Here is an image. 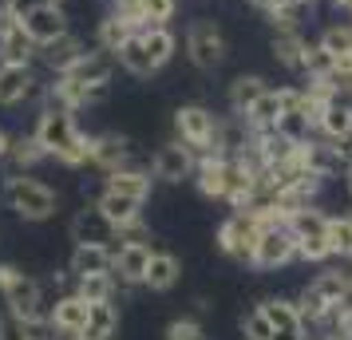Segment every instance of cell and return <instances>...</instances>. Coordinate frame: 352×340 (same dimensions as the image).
I'll return each instance as SVG.
<instances>
[{
    "label": "cell",
    "instance_id": "cell-16",
    "mask_svg": "<svg viewBox=\"0 0 352 340\" xmlns=\"http://www.w3.org/2000/svg\"><path fill=\"white\" fill-rule=\"evenodd\" d=\"M151 186H155V174H151V170H143V166H135V162H127V166H115V170H107V174H103V190L139 198V202H146V198H151Z\"/></svg>",
    "mask_w": 352,
    "mask_h": 340
},
{
    "label": "cell",
    "instance_id": "cell-45",
    "mask_svg": "<svg viewBox=\"0 0 352 340\" xmlns=\"http://www.w3.org/2000/svg\"><path fill=\"white\" fill-rule=\"evenodd\" d=\"M8 143H12V135H8V131H0V162H4V155H8Z\"/></svg>",
    "mask_w": 352,
    "mask_h": 340
},
{
    "label": "cell",
    "instance_id": "cell-31",
    "mask_svg": "<svg viewBox=\"0 0 352 340\" xmlns=\"http://www.w3.org/2000/svg\"><path fill=\"white\" fill-rule=\"evenodd\" d=\"M289 229H293L297 242H305V238H329V214L317 210V206H301V210L289 214Z\"/></svg>",
    "mask_w": 352,
    "mask_h": 340
},
{
    "label": "cell",
    "instance_id": "cell-34",
    "mask_svg": "<svg viewBox=\"0 0 352 340\" xmlns=\"http://www.w3.org/2000/svg\"><path fill=\"white\" fill-rule=\"evenodd\" d=\"M76 293H80L87 305H99V301H111L115 293H119V285H115L111 273H91V277H80L76 281Z\"/></svg>",
    "mask_w": 352,
    "mask_h": 340
},
{
    "label": "cell",
    "instance_id": "cell-24",
    "mask_svg": "<svg viewBox=\"0 0 352 340\" xmlns=\"http://www.w3.org/2000/svg\"><path fill=\"white\" fill-rule=\"evenodd\" d=\"M44 159H48V150L40 146V139H36V135H12L8 155H4V162L12 166V174H32Z\"/></svg>",
    "mask_w": 352,
    "mask_h": 340
},
{
    "label": "cell",
    "instance_id": "cell-14",
    "mask_svg": "<svg viewBox=\"0 0 352 340\" xmlns=\"http://www.w3.org/2000/svg\"><path fill=\"white\" fill-rule=\"evenodd\" d=\"M72 242L76 245H115L119 242V226L103 218V210H96V202L72 218Z\"/></svg>",
    "mask_w": 352,
    "mask_h": 340
},
{
    "label": "cell",
    "instance_id": "cell-51",
    "mask_svg": "<svg viewBox=\"0 0 352 340\" xmlns=\"http://www.w3.org/2000/svg\"><path fill=\"white\" fill-rule=\"evenodd\" d=\"M67 340H80V337H67Z\"/></svg>",
    "mask_w": 352,
    "mask_h": 340
},
{
    "label": "cell",
    "instance_id": "cell-4",
    "mask_svg": "<svg viewBox=\"0 0 352 340\" xmlns=\"http://www.w3.org/2000/svg\"><path fill=\"white\" fill-rule=\"evenodd\" d=\"M0 293H4V305L8 313H16V317H44V289H40V281L32 273H24L16 265H0Z\"/></svg>",
    "mask_w": 352,
    "mask_h": 340
},
{
    "label": "cell",
    "instance_id": "cell-18",
    "mask_svg": "<svg viewBox=\"0 0 352 340\" xmlns=\"http://www.w3.org/2000/svg\"><path fill=\"white\" fill-rule=\"evenodd\" d=\"M87 313H91V305L83 301L80 293H64L60 301H56V308L48 313V321L56 332H64V337H80L83 324H87Z\"/></svg>",
    "mask_w": 352,
    "mask_h": 340
},
{
    "label": "cell",
    "instance_id": "cell-27",
    "mask_svg": "<svg viewBox=\"0 0 352 340\" xmlns=\"http://www.w3.org/2000/svg\"><path fill=\"white\" fill-rule=\"evenodd\" d=\"M36 60H40V44L24 32V24L0 36V64H36Z\"/></svg>",
    "mask_w": 352,
    "mask_h": 340
},
{
    "label": "cell",
    "instance_id": "cell-19",
    "mask_svg": "<svg viewBox=\"0 0 352 340\" xmlns=\"http://www.w3.org/2000/svg\"><path fill=\"white\" fill-rule=\"evenodd\" d=\"M352 131V95H336L317 111V135L320 139H344Z\"/></svg>",
    "mask_w": 352,
    "mask_h": 340
},
{
    "label": "cell",
    "instance_id": "cell-12",
    "mask_svg": "<svg viewBox=\"0 0 352 340\" xmlns=\"http://www.w3.org/2000/svg\"><path fill=\"white\" fill-rule=\"evenodd\" d=\"M230 174H234V159H222V155H198L194 186H198V194H202V198L226 202V190H230Z\"/></svg>",
    "mask_w": 352,
    "mask_h": 340
},
{
    "label": "cell",
    "instance_id": "cell-15",
    "mask_svg": "<svg viewBox=\"0 0 352 340\" xmlns=\"http://www.w3.org/2000/svg\"><path fill=\"white\" fill-rule=\"evenodd\" d=\"M135 159V143L119 131H103V135H91V166H99L103 174L115 170V166H127Z\"/></svg>",
    "mask_w": 352,
    "mask_h": 340
},
{
    "label": "cell",
    "instance_id": "cell-23",
    "mask_svg": "<svg viewBox=\"0 0 352 340\" xmlns=\"http://www.w3.org/2000/svg\"><path fill=\"white\" fill-rule=\"evenodd\" d=\"M135 32H139V28H135L131 20H123L119 12H111V8H107V12L96 20V48H103L107 56H115V52L123 48Z\"/></svg>",
    "mask_w": 352,
    "mask_h": 340
},
{
    "label": "cell",
    "instance_id": "cell-26",
    "mask_svg": "<svg viewBox=\"0 0 352 340\" xmlns=\"http://www.w3.org/2000/svg\"><path fill=\"white\" fill-rule=\"evenodd\" d=\"M52 321L48 317H16V313H0V340H52Z\"/></svg>",
    "mask_w": 352,
    "mask_h": 340
},
{
    "label": "cell",
    "instance_id": "cell-52",
    "mask_svg": "<svg viewBox=\"0 0 352 340\" xmlns=\"http://www.w3.org/2000/svg\"><path fill=\"white\" fill-rule=\"evenodd\" d=\"M349 24H352V20H349Z\"/></svg>",
    "mask_w": 352,
    "mask_h": 340
},
{
    "label": "cell",
    "instance_id": "cell-49",
    "mask_svg": "<svg viewBox=\"0 0 352 340\" xmlns=\"http://www.w3.org/2000/svg\"><path fill=\"white\" fill-rule=\"evenodd\" d=\"M340 340H352V332H340Z\"/></svg>",
    "mask_w": 352,
    "mask_h": 340
},
{
    "label": "cell",
    "instance_id": "cell-29",
    "mask_svg": "<svg viewBox=\"0 0 352 340\" xmlns=\"http://www.w3.org/2000/svg\"><path fill=\"white\" fill-rule=\"evenodd\" d=\"M115 64L123 67L127 76H135V80H151V76H159V71H155V64H151V56H146V48H143V40H139V32L131 36L119 52H115Z\"/></svg>",
    "mask_w": 352,
    "mask_h": 340
},
{
    "label": "cell",
    "instance_id": "cell-40",
    "mask_svg": "<svg viewBox=\"0 0 352 340\" xmlns=\"http://www.w3.org/2000/svg\"><path fill=\"white\" fill-rule=\"evenodd\" d=\"M166 340H202V328H198V321H170V328H166Z\"/></svg>",
    "mask_w": 352,
    "mask_h": 340
},
{
    "label": "cell",
    "instance_id": "cell-13",
    "mask_svg": "<svg viewBox=\"0 0 352 340\" xmlns=\"http://www.w3.org/2000/svg\"><path fill=\"white\" fill-rule=\"evenodd\" d=\"M270 56L273 64H281L285 71L305 76V60H309V40L301 28H273L270 36Z\"/></svg>",
    "mask_w": 352,
    "mask_h": 340
},
{
    "label": "cell",
    "instance_id": "cell-2",
    "mask_svg": "<svg viewBox=\"0 0 352 340\" xmlns=\"http://www.w3.org/2000/svg\"><path fill=\"white\" fill-rule=\"evenodd\" d=\"M0 202H4V210L16 214L20 222H48L52 214L60 210V194L32 174H4Z\"/></svg>",
    "mask_w": 352,
    "mask_h": 340
},
{
    "label": "cell",
    "instance_id": "cell-8",
    "mask_svg": "<svg viewBox=\"0 0 352 340\" xmlns=\"http://www.w3.org/2000/svg\"><path fill=\"white\" fill-rule=\"evenodd\" d=\"M289 261H297V238L289 226H265L257 238L254 249V269L273 273V269H285Z\"/></svg>",
    "mask_w": 352,
    "mask_h": 340
},
{
    "label": "cell",
    "instance_id": "cell-17",
    "mask_svg": "<svg viewBox=\"0 0 352 340\" xmlns=\"http://www.w3.org/2000/svg\"><path fill=\"white\" fill-rule=\"evenodd\" d=\"M83 52H87V44H83V36H76V32H64L60 40H52V44H44L40 48V60L36 64H44L52 71V76H64L67 67L80 60Z\"/></svg>",
    "mask_w": 352,
    "mask_h": 340
},
{
    "label": "cell",
    "instance_id": "cell-43",
    "mask_svg": "<svg viewBox=\"0 0 352 340\" xmlns=\"http://www.w3.org/2000/svg\"><path fill=\"white\" fill-rule=\"evenodd\" d=\"M270 340H305V324L301 328H273Z\"/></svg>",
    "mask_w": 352,
    "mask_h": 340
},
{
    "label": "cell",
    "instance_id": "cell-36",
    "mask_svg": "<svg viewBox=\"0 0 352 340\" xmlns=\"http://www.w3.org/2000/svg\"><path fill=\"white\" fill-rule=\"evenodd\" d=\"M277 131L285 135L289 143H309L313 131H317V123H313V115H305V111H285L277 119Z\"/></svg>",
    "mask_w": 352,
    "mask_h": 340
},
{
    "label": "cell",
    "instance_id": "cell-39",
    "mask_svg": "<svg viewBox=\"0 0 352 340\" xmlns=\"http://www.w3.org/2000/svg\"><path fill=\"white\" fill-rule=\"evenodd\" d=\"M241 332H245V340H270L273 337V324H270V317H265L261 308H254V313H245V317H241Z\"/></svg>",
    "mask_w": 352,
    "mask_h": 340
},
{
    "label": "cell",
    "instance_id": "cell-11",
    "mask_svg": "<svg viewBox=\"0 0 352 340\" xmlns=\"http://www.w3.org/2000/svg\"><path fill=\"white\" fill-rule=\"evenodd\" d=\"M151 245L146 242H119L115 245V285H123V289H131V285H143L146 277V265H151Z\"/></svg>",
    "mask_w": 352,
    "mask_h": 340
},
{
    "label": "cell",
    "instance_id": "cell-5",
    "mask_svg": "<svg viewBox=\"0 0 352 340\" xmlns=\"http://www.w3.org/2000/svg\"><path fill=\"white\" fill-rule=\"evenodd\" d=\"M257 238H261V226H257L254 214H245V210H234L218 226V249L230 261H238V265H254Z\"/></svg>",
    "mask_w": 352,
    "mask_h": 340
},
{
    "label": "cell",
    "instance_id": "cell-37",
    "mask_svg": "<svg viewBox=\"0 0 352 340\" xmlns=\"http://www.w3.org/2000/svg\"><path fill=\"white\" fill-rule=\"evenodd\" d=\"M317 44L329 56H344V52H352V24H324L320 28V36H317Z\"/></svg>",
    "mask_w": 352,
    "mask_h": 340
},
{
    "label": "cell",
    "instance_id": "cell-20",
    "mask_svg": "<svg viewBox=\"0 0 352 340\" xmlns=\"http://www.w3.org/2000/svg\"><path fill=\"white\" fill-rule=\"evenodd\" d=\"M72 277H91V273H111L115 269V245H76L67 261Z\"/></svg>",
    "mask_w": 352,
    "mask_h": 340
},
{
    "label": "cell",
    "instance_id": "cell-33",
    "mask_svg": "<svg viewBox=\"0 0 352 340\" xmlns=\"http://www.w3.org/2000/svg\"><path fill=\"white\" fill-rule=\"evenodd\" d=\"M261 313L270 317L273 328H301V313H297V301H285V297H270V301H261Z\"/></svg>",
    "mask_w": 352,
    "mask_h": 340
},
{
    "label": "cell",
    "instance_id": "cell-38",
    "mask_svg": "<svg viewBox=\"0 0 352 340\" xmlns=\"http://www.w3.org/2000/svg\"><path fill=\"white\" fill-rule=\"evenodd\" d=\"M313 293L336 308L344 297H349V273H320L317 281H313Z\"/></svg>",
    "mask_w": 352,
    "mask_h": 340
},
{
    "label": "cell",
    "instance_id": "cell-21",
    "mask_svg": "<svg viewBox=\"0 0 352 340\" xmlns=\"http://www.w3.org/2000/svg\"><path fill=\"white\" fill-rule=\"evenodd\" d=\"M270 91V80L265 76H257V71H241L230 80V91H226V103H230V111L234 115H245L254 107L257 99Z\"/></svg>",
    "mask_w": 352,
    "mask_h": 340
},
{
    "label": "cell",
    "instance_id": "cell-10",
    "mask_svg": "<svg viewBox=\"0 0 352 340\" xmlns=\"http://www.w3.org/2000/svg\"><path fill=\"white\" fill-rule=\"evenodd\" d=\"M36 95H44L36 64H0V107H20Z\"/></svg>",
    "mask_w": 352,
    "mask_h": 340
},
{
    "label": "cell",
    "instance_id": "cell-41",
    "mask_svg": "<svg viewBox=\"0 0 352 340\" xmlns=\"http://www.w3.org/2000/svg\"><path fill=\"white\" fill-rule=\"evenodd\" d=\"M333 146H336V155H340V162L352 166V131L344 135V139H333Z\"/></svg>",
    "mask_w": 352,
    "mask_h": 340
},
{
    "label": "cell",
    "instance_id": "cell-1",
    "mask_svg": "<svg viewBox=\"0 0 352 340\" xmlns=\"http://www.w3.org/2000/svg\"><path fill=\"white\" fill-rule=\"evenodd\" d=\"M32 135L40 139V146L48 150V159L64 162V166H72V170L91 162V135H83L80 131L76 111H64V107L44 103L40 115H36Z\"/></svg>",
    "mask_w": 352,
    "mask_h": 340
},
{
    "label": "cell",
    "instance_id": "cell-6",
    "mask_svg": "<svg viewBox=\"0 0 352 340\" xmlns=\"http://www.w3.org/2000/svg\"><path fill=\"white\" fill-rule=\"evenodd\" d=\"M218 119L206 103H182L175 111V139L186 143L194 155H206L210 143H214V131H218Z\"/></svg>",
    "mask_w": 352,
    "mask_h": 340
},
{
    "label": "cell",
    "instance_id": "cell-35",
    "mask_svg": "<svg viewBox=\"0 0 352 340\" xmlns=\"http://www.w3.org/2000/svg\"><path fill=\"white\" fill-rule=\"evenodd\" d=\"M329 245L333 258H352V214H329Z\"/></svg>",
    "mask_w": 352,
    "mask_h": 340
},
{
    "label": "cell",
    "instance_id": "cell-3",
    "mask_svg": "<svg viewBox=\"0 0 352 340\" xmlns=\"http://www.w3.org/2000/svg\"><path fill=\"white\" fill-rule=\"evenodd\" d=\"M182 48L198 71H218L230 60V40H226L222 24L214 16H194L182 32Z\"/></svg>",
    "mask_w": 352,
    "mask_h": 340
},
{
    "label": "cell",
    "instance_id": "cell-28",
    "mask_svg": "<svg viewBox=\"0 0 352 340\" xmlns=\"http://www.w3.org/2000/svg\"><path fill=\"white\" fill-rule=\"evenodd\" d=\"M178 277H182V261L175 258V253H151V265H146V277H143V285L151 293H166V289H175L178 285Z\"/></svg>",
    "mask_w": 352,
    "mask_h": 340
},
{
    "label": "cell",
    "instance_id": "cell-9",
    "mask_svg": "<svg viewBox=\"0 0 352 340\" xmlns=\"http://www.w3.org/2000/svg\"><path fill=\"white\" fill-rule=\"evenodd\" d=\"M194 170H198V155H194L186 143H162L155 150V159H151V174L155 182H166V186H178V182L194 179Z\"/></svg>",
    "mask_w": 352,
    "mask_h": 340
},
{
    "label": "cell",
    "instance_id": "cell-42",
    "mask_svg": "<svg viewBox=\"0 0 352 340\" xmlns=\"http://www.w3.org/2000/svg\"><path fill=\"white\" fill-rule=\"evenodd\" d=\"M0 4H4V8H8V12H16V16L24 20V12H28V8H36V4H40V0H0Z\"/></svg>",
    "mask_w": 352,
    "mask_h": 340
},
{
    "label": "cell",
    "instance_id": "cell-46",
    "mask_svg": "<svg viewBox=\"0 0 352 340\" xmlns=\"http://www.w3.org/2000/svg\"><path fill=\"white\" fill-rule=\"evenodd\" d=\"M245 4H254L257 12H270L273 4H277V0H245Z\"/></svg>",
    "mask_w": 352,
    "mask_h": 340
},
{
    "label": "cell",
    "instance_id": "cell-50",
    "mask_svg": "<svg viewBox=\"0 0 352 340\" xmlns=\"http://www.w3.org/2000/svg\"><path fill=\"white\" fill-rule=\"evenodd\" d=\"M349 289H352V273H349Z\"/></svg>",
    "mask_w": 352,
    "mask_h": 340
},
{
    "label": "cell",
    "instance_id": "cell-7",
    "mask_svg": "<svg viewBox=\"0 0 352 340\" xmlns=\"http://www.w3.org/2000/svg\"><path fill=\"white\" fill-rule=\"evenodd\" d=\"M20 24H24V32L44 48V44H52V40H60L64 32H72V12L64 8V0H40L36 8L24 12Z\"/></svg>",
    "mask_w": 352,
    "mask_h": 340
},
{
    "label": "cell",
    "instance_id": "cell-22",
    "mask_svg": "<svg viewBox=\"0 0 352 340\" xmlns=\"http://www.w3.org/2000/svg\"><path fill=\"white\" fill-rule=\"evenodd\" d=\"M139 40H143V48H146V56H151L155 71H162V67L175 60L178 36H175V28H170V24H151V28H143V32H139Z\"/></svg>",
    "mask_w": 352,
    "mask_h": 340
},
{
    "label": "cell",
    "instance_id": "cell-30",
    "mask_svg": "<svg viewBox=\"0 0 352 340\" xmlns=\"http://www.w3.org/2000/svg\"><path fill=\"white\" fill-rule=\"evenodd\" d=\"M281 115H285V99H281V87H270V91L257 99V103H254V107H250L245 115H241V119H245V123H250L254 131H265V127H277V119H281Z\"/></svg>",
    "mask_w": 352,
    "mask_h": 340
},
{
    "label": "cell",
    "instance_id": "cell-44",
    "mask_svg": "<svg viewBox=\"0 0 352 340\" xmlns=\"http://www.w3.org/2000/svg\"><path fill=\"white\" fill-rule=\"evenodd\" d=\"M336 12H344V16H352V0H329Z\"/></svg>",
    "mask_w": 352,
    "mask_h": 340
},
{
    "label": "cell",
    "instance_id": "cell-32",
    "mask_svg": "<svg viewBox=\"0 0 352 340\" xmlns=\"http://www.w3.org/2000/svg\"><path fill=\"white\" fill-rule=\"evenodd\" d=\"M115 328H119V313H115L111 301H99V305H91V313H87V324H83L80 340H111Z\"/></svg>",
    "mask_w": 352,
    "mask_h": 340
},
{
    "label": "cell",
    "instance_id": "cell-25",
    "mask_svg": "<svg viewBox=\"0 0 352 340\" xmlns=\"http://www.w3.org/2000/svg\"><path fill=\"white\" fill-rule=\"evenodd\" d=\"M96 210H103V218L115 222L119 229H127L131 222L143 218V202H139V198H127V194H115V190H99Z\"/></svg>",
    "mask_w": 352,
    "mask_h": 340
},
{
    "label": "cell",
    "instance_id": "cell-48",
    "mask_svg": "<svg viewBox=\"0 0 352 340\" xmlns=\"http://www.w3.org/2000/svg\"><path fill=\"white\" fill-rule=\"evenodd\" d=\"M317 340H340V337H333V332H320V337Z\"/></svg>",
    "mask_w": 352,
    "mask_h": 340
},
{
    "label": "cell",
    "instance_id": "cell-47",
    "mask_svg": "<svg viewBox=\"0 0 352 340\" xmlns=\"http://www.w3.org/2000/svg\"><path fill=\"white\" fill-rule=\"evenodd\" d=\"M344 190H349V198H352V166L344 170Z\"/></svg>",
    "mask_w": 352,
    "mask_h": 340
}]
</instances>
